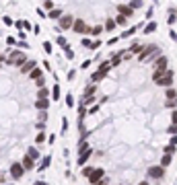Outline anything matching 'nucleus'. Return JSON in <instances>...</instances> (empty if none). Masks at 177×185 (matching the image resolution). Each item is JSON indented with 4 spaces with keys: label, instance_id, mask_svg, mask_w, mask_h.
Returning <instances> with one entry per match:
<instances>
[{
    "label": "nucleus",
    "instance_id": "1",
    "mask_svg": "<svg viewBox=\"0 0 177 185\" xmlns=\"http://www.w3.org/2000/svg\"><path fill=\"white\" fill-rule=\"evenodd\" d=\"M169 58L134 41L99 62L78 103V167L89 185H152L177 150Z\"/></svg>",
    "mask_w": 177,
    "mask_h": 185
},
{
    "label": "nucleus",
    "instance_id": "2",
    "mask_svg": "<svg viewBox=\"0 0 177 185\" xmlns=\"http://www.w3.org/2000/svg\"><path fill=\"white\" fill-rule=\"evenodd\" d=\"M27 56L19 49L0 51V185L21 181L41 158L47 111L37 109V91L45 87L37 66L25 74Z\"/></svg>",
    "mask_w": 177,
    "mask_h": 185
},
{
    "label": "nucleus",
    "instance_id": "3",
    "mask_svg": "<svg viewBox=\"0 0 177 185\" xmlns=\"http://www.w3.org/2000/svg\"><path fill=\"white\" fill-rule=\"evenodd\" d=\"M44 10L54 21L72 19V29L78 35L99 37L103 31L124 27L128 19L142 8L144 0H41Z\"/></svg>",
    "mask_w": 177,
    "mask_h": 185
}]
</instances>
